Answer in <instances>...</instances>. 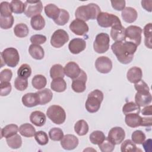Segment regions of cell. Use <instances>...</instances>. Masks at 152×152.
Here are the masks:
<instances>
[{
    "instance_id": "cell-1",
    "label": "cell",
    "mask_w": 152,
    "mask_h": 152,
    "mask_svg": "<svg viewBox=\"0 0 152 152\" xmlns=\"http://www.w3.org/2000/svg\"><path fill=\"white\" fill-rule=\"evenodd\" d=\"M111 49L119 62L123 64H128L132 61L137 46L131 42L125 40L115 42L112 45Z\"/></svg>"
},
{
    "instance_id": "cell-2",
    "label": "cell",
    "mask_w": 152,
    "mask_h": 152,
    "mask_svg": "<svg viewBox=\"0 0 152 152\" xmlns=\"http://www.w3.org/2000/svg\"><path fill=\"white\" fill-rule=\"evenodd\" d=\"M101 10L97 4L90 3L86 5L78 7L75 11V16L78 19L87 21L97 18Z\"/></svg>"
},
{
    "instance_id": "cell-3",
    "label": "cell",
    "mask_w": 152,
    "mask_h": 152,
    "mask_svg": "<svg viewBox=\"0 0 152 152\" xmlns=\"http://www.w3.org/2000/svg\"><path fill=\"white\" fill-rule=\"evenodd\" d=\"M103 100V93L99 90H94L88 94L86 102V109L90 113H95L100 107Z\"/></svg>"
},
{
    "instance_id": "cell-4",
    "label": "cell",
    "mask_w": 152,
    "mask_h": 152,
    "mask_svg": "<svg viewBox=\"0 0 152 152\" xmlns=\"http://www.w3.org/2000/svg\"><path fill=\"white\" fill-rule=\"evenodd\" d=\"M1 61L10 67L16 66L20 61V55L18 50L14 48L5 49L1 53Z\"/></svg>"
},
{
    "instance_id": "cell-5",
    "label": "cell",
    "mask_w": 152,
    "mask_h": 152,
    "mask_svg": "<svg viewBox=\"0 0 152 152\" xmlns=\"http://www.w3.org/2000/svg\"><path fill=\"white\" fill-rule=\"evenodd\" d=\"M48 117L55 124H63L66 119V113L64 109L59 105H52L46 111Z\"/></svg>"
},
{
    "instance_id": "cell-6",
    "label": "cell",
    "mask_w": 152,
    "mask_h": 152,
    "mask_svg": "<svg viewBox=\"0 0 152 152\" xmlns=\"http://www.w3.org/2000/svg\"><path fill=\"white\" fill-rule=\"evenodd\" d=\"M98 24L102 27H109L122 24L119 18L115 15L106 12H101L97 17Z\"/></svg>"
},
{
    "instance_id": "cell-7",
    "label": "cell",
    "mask_w": 152,
    "mask_h": 152,
    "mask_svg": "<svg viewBox=\"0 0 152 152\" xmlns=\"http://www.w3.org/2000/svg\"><path fill=\"white\" fill-rule=\"evenodd\" d=\"M110 38L108 34L100 33L95 38L93 43V49L97 53H103L109 48Z\"/></svg>"
},
{
    "instance_id": "cell-8",
    "label": "cell",
    "mask_w": 152,
    "mask_h": 152,
    "mask_svg": "<svg viewBox=\"0 0 152 152\" xmlns=\"http://www.w3.org/2000/svg\"><path fill=\"white\" fill-rule=\"evenodd\" d=\"M24 14L28 18L40 15L43 10V5L41 1H26L24 2Z\"/></svg>"
},
{
    "instance_id": "cell-9",
    "label": "cell",
    "mask_w": 152,
    "mask_h": 152,
    "mask_svg": "<svg viewBox=\"0 0 152 152\" xmlns=\"http://www.w3.org/2000/svg\"><path fill=\"white\" fill-rule=\"evenodd\" d=\"M69 40V36L66 31L58 29L53 32L50 39L51 45L56 48H60Z\"/></svg>"
},
{
    "instance_id": "cell-10",
    "label": "cell",
    "mask_w": 152,
    "mask_h": 152,
    "mask_svg": "<svg viewBox=\"0 0 152 152\" xmlns=\"http://www.w3.org/2000/svg\"><path fill=\"white\" fill-rule=\"evenodd\" d=\"M142 30L137 26H129L125 28V36L128 40L137 46L140 45L141 42V34Z\"/></svg>"
},
{
    "instance_id": "cell-11",
    "label": "cell",
    "mask_w": 152,
    "mask_h": 152,
    "mask_svg": "<svg viewBox=\"0 0 152 152\" xmlns=\"http://www.w3.org/2000/svg\"><path fill=\"white\" fill-rule=\"evenodd\" d=\"M87 77L86 73L83 70H81L80 75L75 78L72 80L71 87L74 91L76 93H83L86 88V81Z\"/></svg>"
},
{
    "instance_id": "cell-12",
    "label": "cell",
    "mask_w": 152,
    "mask_h": 152,
    "mask_svg": "<svg viewBox=\"0 0 152 152\" xmlns=\"http://www.w3.org/2000/svg\"><path fill=\"white\" fill-rule=\"evenodd\" d=\"M95 66L97 71L102 74L109 73L112 68V62L107 56H102L97 58L95 62Z\"/></svg>"
},
{
    "instance_id": "cell-13",
    "label": "cell",
    "mask_w": 152,
    "mask_h": 152,
    "mask_svg": "<svg viewBox=\"0 0 152 152\" xmlns=\"http://www.w3.org/2000/svg\"><path fill=\"white\" fill-rule=\"evenodd\" d=\"M69 29L75 34L78 36H84L88 31V26L86 23L83 20L76 18L69 24Z\"/></svg>"
},
{
    "instance_id": "cell-14",
    "label": "cell",
    "mask_w": 152,
    "mask_h": 152,
    "mask_svg": "<svg viewBox=\"0 0 152 152\" xmlns=\"http://www.w3.org/2000/svg\"><path fill=\"white\" fill-rule=\"evenodd\" d=\"M125 137V132L124 129L119 126H115L109 131L107 138L115 145L122 142Z\"/></svg>"
},
{
    "instance_id": "cell-15",
    "label": "cell",
    "mask_w": 152,
    "mask_h": 152,
    "mask_svg": "<svg viewBox=\"0 0 152 152\" xmlns=\"http://www.w3.org/2000/svg\"><path fill=\"white\" fill-rule=\"evenodd\" d=\"M78 144V139L72 134H66L64 136L61 140L62 147L66 150H72L75 149Z\"/></svg>"
},
{
    "instance_id": "cell-16",
    "label": "cell",
    "mask_w": 152,
    "mask_h": 152,
    "mask_svg": "<svg viewBox=\"0 0 152 152\" xmlns=\"http://www.w3.org/2000/svg\"><path fill=\"white\" fill-rule=\"evenodd\" d=\"M86 48V42L81 38H74L72 39L69 44L68 48L72 54H78Z\"/></svg>"
},
{
    "instance_id": "cell-17",
    "label": "cell",
    "mask_w": 152,
    "mask_h": 152,
    "mask_svg": "<svg viewBox=\"0 0 152 152\" xmlns=\"http://www.w3.org/2000/svg\"><path fill=\"white\" fill-rule=\"evenodd\" d=\"M110 36L115 42H123L126 40L125 28L122 24L112 27Z\"/></svg>"
},
{
    "instance_id": "cell-18",
    "label": "cell",
    "mask_w": 152,
    "mask_h": 152,
    "mask_svg": "<svg viewBox=\"0 0 152 152\" xmlns=\"http://www.w3.org/2000/svg\"><path fill=\"white\" fill-rule=\"evenodd\" d=\"M64 69L65 74L72 80L80 75L81 70L79 65L74 62H69L65 65Z\"/></svg>"
},
{
    "instance_id": "cell-19",
    "label": "cell",
    "mask_w": 152,
    "mask_h": 152,
    "mask_svg": "<svg viewBox=\"0 0 152 152\" xmlns=\"http://www.w3.org/2000/svg\"><path fill=\"white\" fill-rule=\"evenodd\" d=\"M143 119L138 113H129L125 115V122L127 126L131 128H137L142 126Z\"/></svg>"
},
{
    "instance_id": "cell-20",
    "label": "cell",
    "mask_w": 152,
    "mask_h": 152,
    "mask_svg": "<svg viewBox=\"0 0 152 152\" xmlns=\"http://www.w3.org/2000/svg\"><path fill=\"white\" fill-rule=\"evenodd\" d=\"M23 104L27 107H34L39 104V97L37 93H28L22 97Z\"/></svg>"
},
{
    "instance_id": "cell-21",
    "label": "cell",
    "mask_w": 152,
    "mask_h": 152,
    "mask_svg": "<svg viewBox=\"0 0 152 152\" xmlns=\"http://www.w3.org/2000/svg\"><path fill=\"white\" fill-rule=\"evenodd\" d=\"M142 72L140 68L133 66L129 68L126 74L128 80L131 83H136L142 78Z\"/></svg>"
},
{
    "instance_id": "cell-22",
    "label": "cell",
    "mask_w": 152,
    "mask_h": 152,
    "mask_svg": "<svg viewBox=\"0 0 152 152\" xmlns=\"http://www.w3.org/2000/svg\"><path fill=\"white\" fill-rule=\"evenodd\" d=\"M30 122L34 125L40 127L45 125L46 121V118L44 113L41 111L36 110L31 112L30 114Z\"/></svg>"
},
{
    "instance_id": "cell-23",
    "label": "cell",
    "mask_w": 152,
    "mask_h": 152,
    "mask_svg": "<svg viewBox=\"0 0 152 152\" xmlns=\"http://www.w3.org/2000/svg\"><path fill=\"white\" fill-rule=\"evenodd\" d=\"M122 18L123 20L128 23H132L134 22L138 17L137 11L132 7H126L122 11Z\"/></svg>"
},
{
    "instance_id": "cell-24",
    "label": "cell",
    "mask_w": 152,
    "mask_h": 152,
    "mask_svg": "<svg viewBox=\"0 0 152 152\" xmlns=\"http://www.w3.org/2000/svg\"><path fill=\"white\" fill-rule=\"evenodd\" d=\"M152 97L150 93L147 94H143L137 93L135 96V103L140 107H144L147 106L151 102Z\"/></svg>"
},
{
    "instance_id": "cell-25",
    "label": "cell",
    "mask_w": 152,
    "mask_h": 152,
    "mask_svg": "<svg viewBox=\"0 0 152 152\" xmlns=\"http://www.w3.org/2000/svg\"><path fill=\"white\" fill-rule=\"evenodd\" d=\"M28 52L31 57L37 60H41L44 58L45 52L42 46L38 45L31 44L28 48Z\"/></svg>"
},
{
    "instance_id": "cell-26",
    "label": "cell",
    "mask_w": 152,
    "mask_h": 152,
    "mask_svg": "<svg viewBox=\"0 0 152 152\" xmlns=\"http://www.w3.org/2000/svg\"><path fill=\"white\" fill-rule=\"evenodd\" d=\"M61 9L53 4H49L45 7V12L46 16L53 21L56 20L59 14Z\"/></svg>"
},
{
    "instance_id": "cell-27",
    "label": "cell",
    "mask_w": 152,
    "mask_h": 152,
    "mask_svg": "<svg viewBox=\"0 0 152 152\" xmlns=\"http://www.w3.org/2000/svg\"><path fill=\"white\" fill-rule=\"evenodd\" d=\"M39 97V104L44 105L50 102L52 99L53 94L49 88H45L36 92Z\"/></svg>"
},
{
    "instance_id": "cell-28",
    "label": "cell",
    "mask_w": 152,
    "mask_h": 152,
    "mask_svg": "<svg viewBox=\"0 0 152 152\" xmlns=\"http://www.w3.org/2000/svg\"><path fill=\"white\" fill-rule=\"evenodd\" d=\"M50 88L56 92H63L66 88V83L62 78L53 79L50 83Z\"/></svg>"
},
{
    "instance_id": "cell-29",
    "label": "cell",
    "mask_w": 152,
    "mask_h": 152,
    "mask_svg": "<svg viewBox=\"0 0 152 152\" xmlns=\"http://www.w3.org/2000/svg\"><path fill=\"white\" fill-rule=\"evenodd\" d=\"M19 131V128L18 126L15 124H10L7 125L5 126H4L3 128H2L1 131V138L5 137V138H8L10 137L15 134H16Z\"/></svg>"
},
{
    "instance_id": "cell-30",
    "label": "cell",
    "mask_w": 152,
    "mask_h": 152,
    "mask_svg": "<svg viewBox=\"0 0 152 152\" xmlns=\"http://www.w3.org/2000/svg\"><path fill=\"white\" fill-rule=\"evenodd\" d=\"M19 132L25 137H32L36 133L34 127L30 124L26 123L22 124L19 128Z\"/></svg>"
},
{
    "instance_id": "cell-31",
    "label": "cell",
    "mask_w": 152,
    "mask_h": 152,
    "mask_svg": "<svg viewBox=\"0 0 152 152\" xmlns=\"http://www.w3.org/2000/svg\"><path fill=\"white\" fill-rule=\"evenodd\" d=\"M74 131L79 136L85 135L88 131L87 122L83 119L78 121L74 125Z\"/></svg>"
},
{
    "instance_id": "cell-32",
    "label": "cell",
    "mask_w": 152,
    "mask_h": 152,
    "mask_svg": "<svg viewBox=\"0 0 152 152\" xmlns=\"http://www.w3.org/2000/svg\"><path fill=\"white\" fill-rule=\"evenodd\" d=\"M31 84L34 88L37 90H41L46 86L47 80L43 75H36L32 78Z\"/></svg>"
},
{
    "instance_id": "cell-33",
    "label": "cell",
    "mask_w": 152,
    "mask_h": 152,
    "mask_svg": "<svg viewBox=\"0 0 152 152\" xmlns=\"http://www.w3.org/2000/svg\"><path fill=\"white\" fill-rule=\"evenodd\" d=\"M30 24L32 28L35 30H40L45 26L44 18L40 14L33 17L30 20Z\"/></svg>"
},
{
    "instance_id": "cell-34",
    "label": "cell",
    "mask_w": 152,
    "mask_h": 152,
    "mask_svg": "<svg viewBox=\"0 0 152 152\" xmlns=\"http://www.w3.org/2000/svg\"><path fill=\"white\" fill-rule=\"evenodd\" d=\"M122 112L125 115L129 113H138L140 112V107L133 102L126 103L123 107Z\"/></svg>"
},
{
    "instance_id": "cell-35",
    "label": "cell",
    "mask_w": 152,
    "mask_h": 152,
    "mask_svg": "<svg viewBox=\"0 0 152 152\" xmlns=\"http://www.w3.org/2000/svg\"><path fill=\"white\" fill-rule=\"evenodd\" d=\"M64 69L61 65L55 64L50 68V76L53 80L58 78H64Z\"/></svg>"
},
{
    "instance_id": "cell-36",
    "label": "cell",
    "mask_w": 152,
    "mask_h": 152,
    "mask_svg": "<svg viewBox=\"0 0 152 152\" xmlns=\"http://www.w3.org/2000/svg\"><path fill=\"white\" fill-rule=\"evenodd\" d=\"M6 142L8 145L13 149H17L21 147L22 145V139L21 137L16 134L10 137L6 138Z\"/></svg>"
},
{
    "instance_id": "cell-37",
    "label": "cell",
    "mask_w": 152,
    "mask_h": 152,
    "mask_svg": "<svg viewBox=\"0 0 152 152\" xmlns=\"http://www.w3.org/2000/svg\"><path fill=\"white\" fill-rule=\"evenodd\" d=\"M152 25L151 23L147 24L144 28H143V32L144 35L145 37L144 39V44L145 46L149 49L152 48V43H151V37H152Z\"/></svg>"
},
{
    "instance_id": "cell-38",
    "label": "cell",
    "mask_w": 152,
    "mask_h": 152,
    "mask_svg": "<svg viewBox=\"0 0 152 152\" xmlns=\"http://www.w3.org/2000/svg\"><path fill=\"white\" fill-rule=\"evenodd\" d=\"M29 32V29L27 26L24 23H19L15 26L14 28V33L18 37H25Z\"/></svg>"
},
{
    "instance_id": "cell-39",
    "label": "cell",
    "mask_w": 152,
    "mask_h": 152,
    "mask_svg": "<svg viewBox=\"0 0 152 152\" xmlns=\"http://www.w3.org/2000/svg\"><path fill=\"white\" fill-rule=\"evenodd\" d=\"M106 138L104 134L101 131H94L90 135V141L93 144L99 145Z\"/></svg>"
},
{
    "instance_id": "cell-40",
    "label": "cell",
    "mask_w": 152,
    "mask_h": 152,
    "mask_svg": "<svg viewBox=\"0 0 152 152\" xmlns=\"http://www.w3.org/2000/svg\"><path fill=\"white\" fill-rule=\"evenodd\" d=\"M12 12L15 14H21L24 12L25 5L21 1L13 0L10 2Z\"/></svg>"
},
{
    "instance_id": "cell-41",
    "label": "cell",
    "mask_w": 152,
    "mask_h": 152,
    "mask_svg": "<svg viewBox=\"0 0 152 152\" xmlns=\"http://www.w3.org/2000/svg\"><path fill=\"white\" fill-rule=\"evenodd\" d=\"M31 74V69L29 65L27 64H22L17 71L18 77L27 79Z\"/></svg>"
},
{
    "instance_id": "cell-42",
    "label": "cell",
    "mask_w": 152,
    "mask_h": 152,
    "mask_svg": "<svg viewBox=\"0 0 152 152\" xmlns=\"http://www.w3.org/2000/svg\"><path fill=\"white\" fill-rule=\"evenodd\" d=\"M98 145L102 152H111L114 150L115 144H113L107 137H106L104 140Z\"/></svg>"
},
{
    "instance_id": "cell-43",
    "label": "cell",
    "mask_w": 152,
    "mask_h": 152,
    "mask_svg": "<svg viewBox=\"0 0 152 152\" xmlns=\"http://www.w3.org/2000/svg\"><path fill=\"white\" fill-rule=\"evenodd\" d=\"M121 150L122 152H135L138 151V149L135 143L131 140L128 139L122 143Z\"/></svg>"
},
{
    "instance_id": "cell-44",
    "label": "cell",
    "mask_w": 152,
    "mask_h": 152,
    "mask_svg": "<svg viewBox=\"0 0 152 152\" xmlns=\"http://www.w3.org/2000/svg\"><path fill=\"white\" fill-rule=\"evenodd\" d=\"M69 19V14L67 11L64 9H61L60 14L58 18L53 21L57 25L64 26L66 24Z\"/></svg>"
},
{
    "instance_id": "cell-45",
    "label": "cell",
    "mask_w": 152,
    "mask_h": 152,
    "mask_svg": "<svg viewBox=\"0 0 152 152\" xmlns=\"http://www.w3.org/2000/svg\"><path fill=\"white\" fill-rule=\"evenodd\" d=\"M64 136L62 130L59 128H53L49 131V137L53 141H61Z\"/></svg>"
},
{
    "instance_id": "cell-46",
    "label": "cell",
    "mask_w": 152,
    "mask_h": 152,
    "mask_svg": "<svg viewBox=\"0 0 152 152\" xmlns=\"http://www.w3.org/2000/svg\"><path fill=\"white\" fill-rule=\"evenodd\" d=\"M34 138L37 142L40 145H45L47 144L49 141V138L47 134L42 131L36 132L34 134Z\"/></svg>"
},
{
    "instance_id": "cell-47",
    "label": "cell",
    "mask_w": 152,
    "mask_h": 152,
    "mask_svg": "<svg viewBox=\"0 0 152 152\" xmlns=\"http://www.w3.org/2000/svg\"><path fill=\"white\" fill-rule=\"evenodd\" d=\"M14 19L11 15L9 17H2L0 16V27L2 29L10 28L14 24Z\"/></svg>"
},
{
    "instance_id": "cell-48",
    "label": "cell",
    "mask_w": 152,
    "mask_h": 152,
    "mask_svg": "<svg viewBox=\"0 0 152 152\" xmlns=\"http://www.w3.org/2000/svg\"><path fill=\"white\" fill-rule=\"evenodd\" d=\"M145 134L141 130H136L134 131L131 135L132 142L137 144H142L145 140Z\"/></svg>"
},
{
    "instance_id": "cell-49",
    "label": "cell",
    "mask_w": 152,
    "mask_h": 152,
    "mask_svg": "<svg viewBox=\"0 0 152 152\" xmlns=\"http://www.w3.org/2000/svg\"><path fill=\"white\" fill-rule=\"evenodd\" d=\"M12 10L11 7V4L8 2L4 1L1 3L0 13L2 17H9L12 14Z\"/></svg>"
},
{
    "instance_id": "cell-50",
    "label": "cell",
    "mask_w": 152,
    "mask_h": 152,
    "mask_svg": "<svg viewBox=\"0 0 152 152\" xmlns=\"http://www.w3.org/2000/svg\"><path fill=\"white\" fill-rule=\"evenodd\" d=\"M14 87L19 91H24L28 87V80L20 77H17L14 81Z\"/></svg>"
},
{
    "instance_id": "cell-51",
    "label": "cell",
    "mask_w": 152,
    "mask_h": 152,
    "mask_svg": "<svg viewBox=\"0 0 152 152\" xmlns=\"http://www.w3.org/2000/svg\"><path fill=\"white\" fill-rule=\"evenodd\" d=\"M134 88L137 90V93L147 94L150 93V88L145 82L141 80L138 82L135 83Z\"/></svg>"
},
{
    "instance_id": "cell-52",
    "label": "cell",
    "mask_w": 152,
    "mask_h": 152,
    "mask_svg": "<svg viewBox=\"0 0 152 152\" xmlns=\"http://www.w3.org/2000/svg\"><path fill=\"white\" fill-rule=\"evenodd\" d=\"M11 91V84L10 82H1L0 95L1 96H7Z\"/></svg>"
},
{
    "instance_id": "cell-53",
    "label": "cell",
    "mask_w": 152,
    "mask_h": 152,
    "mask_svg": "<svg viewBox=\"0 0 152 152\" xmlns=\"http://www.w3.org/2000/svg\"><path fill=\"white\" fill-rule=\"evenodd\" d=\"M46 41V37L42 34H34L31 36L30 42L32 44L34 45H41L43 44Z\"/></svg>"
},
{
    "instance_id": "cell-54",
    "label": "cell",
    "mask_w": 152,
    "mask_h": 152,
    "mask_svg": "<svg viewBox=\"0 0 152 152\" xmlns=\"http://www.w3.org/2000/svg\"><path fill=\"white\" fill-rule=\"evenodd\" d=\"M12 76L11 70L9 69H4L0 73L1 82H10Z\"/></svg>"
},
{
    "instance_id": "cell-55",
    "label": "cell",
    "mask_w": 152,
    "mask_h": 152,
    "mask_svg": "<svg viewBox=\"0 0 152 152\" xmlns=\"http://www.w3.org/2000/svg\"><path fill=\"white\" fill-rule=\"evenodd\" d=\"M112 7L116 11H122L125 8V1H112Z\"/></svg>"
},
{
    "instance_id": "cell-56",
    "label": "cell",
    "mask_w": 152,
    "mask_h": 152,
    "mask_svg": "<svg viewBox=\"0 0 152 152\" xmlns=\"http://www.w3.org/2000/svg\"><path fill=\"white\" fill-rule=\"evenodd\" d=\"M142 147L145 152H151L152 151V140L149 138L147 140H144L142 143Z\"/></svg>"
},
{
    "instance_id": "cell-57",
    "label": "cell",
    "mask_w": 152,
    "mask_h": 152,
    "mask_svg": "<svg viewBox=\"0 0 152 152\" xmlns=\"http://www.w3.org/2000/svg\"><path fill=\"white\" fill-rule=\"evenodd\" d=\"M151 4L152 1H141V6L142 7L145 9L146 11L151 12Z\"/></svg>"
},
{
    "instance_id": "cell-58",
    "label": "cell",
    "mask_w": 152,
    "mask_h": 152,
    "mask_svg": "<svg viewBox=\"0 0 152 152\" xmlns=\"http://www.w3.org/2000/svg\"><path fill=\"white\" fill-rule=\"evenodd\" d=\"M151 105L150 106H145L142 109L141 113L143 115H151L152 112H151Z\"/></svg>"
}]
</instances>
